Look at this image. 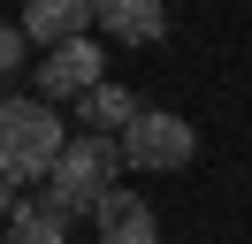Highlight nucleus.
Masks as SVG:
<instances>
[{
    "label": "nucleus",
    "mask_w": 252,
    "mask_h": 244,
    "mask_svg": "<svg viewBox=\"0 0 252 244\" xmlns=\"http://www.w3.org/2000/svg\"><path fill=\"white\" fill-rule=\"evenodd\" d=\"M191 152H199V137H191V122H184V115H168V107H145V115L123 130V168H138V176L191 168Z\"/></svg>",
    "instance_id": "nucleus-2"
},
{
    "label": "nucleus",
    "mask_w": 252,
    "mask_h": 244,
    "mask_svg": "<svg viewBox=\"0 0 252 244\" xmlns=\"http://www.w3.org/2000/svg\"><path fill=\"white\" fill-rule=\"evenodd\" d=\"M138 115H145L138 92H123V84H99V92H84V99H77V122H84L92 137H123Z\"/></svg>",
    "instance_id": "nucleus-7"
},
{
    "label": "nucleus",
    "mask_w": 252,
    "mask_h": 244,
    "mask_svg": "<svg viewBox=\"0 0 252 244\" xmlns=\"http://www.w3.org/2000/svg\"><path fill=\"white\" fill-rule=\"evenodd\" d=\"M0 244H69V237H62L38 206H16V221H8V237H0Z\"/></svg>",
    "instance_id": "nucleus-8"
},
{
    "label": "nucleus",
    "mask_w": 252,
    "mask_h": 244,
    "mask_svg": "<svg viewBox=\"0 0 252 244\" xmlns=\"http://www.w3.org/2000/svg\"><path fill=\"white\" fill-rule=\"evenodd\" d=\"M99 30H115L123 46H153L168 30V8L160 0H99Z\"/></svg>",
    "instance_id": "nucleus-6"
},
{
    "label": "nucleus",
    "mask_w": 252,
    "mask_h": 244,
    "mask_svg": "<svg viewBox=\"0 0 252 244\" xmlns=\"http://www.w3.org/2000/svg\"><path fill=\"white\" fill-rule=\"evenodd\" d=\"M92 23H99V0H38V8H23V38L46 46V54L92 38Z\"/></svg>",
    "instance_id": "nucleus-4"
},
{
    "label": "nucleus",
    "mask_w": 252,
    "mask_h": 244,
    "mask_svg": "<svg viewBox=\"0 0 252 244\" xmlns=\"http://www.w3.org/2000/svg\"><path fill=\"white\" fill-rule=\"evenodd\" d=\"M99 61H107V54H99L92 38L46 54V61H38V99L54 107V99H84V92H99V84H107V76H99Z\"/></svg>",
    "instance_id": "nucleus-3"
},
{
    "label": "nucleus",
    "mask_w": 252,
    "mask_h": 244,
    "mask_svg": "<svg viewBox=\"0 0 252 244\" xmlns=\"http://www.w3.org/2000/svg\"><path fill=\"white\" fill-rule=\"evenodd\" d=\"M62 152H69V122L46 99H0V176L38 183V176H54Z\"/></svg>",
    "instance_id": "nucleus-1"
},
{
    "label": "nucleus",
    "mask_w": 252,
    "mask_h": 244,
    "mask_svg": "<svg viewBox=\"0 0 252 244\" xmlns=\"http://www.w3.org/2000/svg\"><path fill=\"white\" fill-rule=\"evenodd\" d=\"M99 244H160V221H153V206H145L138 191H123V183H115L107 198H99Z\"/></svg>",
    "instance_id": "nucleus-5"
},
{
    "label": "nucleus",
    "mask_w": 252,
    "mask_h": 244,
    "mask_svg": "<svg viewBox=\"0 0 252 244\" xmlns=\"http://www.w3.org/2000/svg\"><path fill=\"white\" fill-rule=\"evenodd\" d=\"M16 206H23V198H16V176H0V221H16Z\"/></svg>",
    "instance_id": "nucleus-10"
},
{
    "label": "nucleus",
    "mask_w": 252,
    "mask_h": 244,
    "mask_svg": "<svg viewBox=\"0 0 252 244\" xmlns=\"http://www.w3.org/2000/svg\"><path fill=\"white\" fill-rule=\"evenodd\" d=\"M23 46H31V38H23V23H0V76L23 69Z\"/></svg>",
    "instance_id": "nucleus-9"
}]
</instances>
